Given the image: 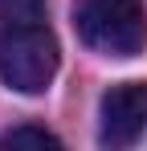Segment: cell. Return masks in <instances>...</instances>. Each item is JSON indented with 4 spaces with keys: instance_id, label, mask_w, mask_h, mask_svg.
Here are the masks:
<instances>
[{
    "instance_id": "3",
    "label": "cell",
    "mask_w": 147,
    "mask_h": 151,
    "mask_svg": "<svg viewBox=\"0 0 147 151\" xmlns=\"http://www.w3.org/2000/svg\"><path fill=\"white\" fill-rule=\"evenodd\" d=\"M147 131V82H119L98 102V139L106 147H131Z\"/></svg>"
},
{
    "instance_id": "2",
    "label": "cell",
    "mask_w": 147,
    "mask_h": 151,
    "mask_svg": "<svg viewBox=\"0 0 147 151\" xmlns=\"http://www.w3.org/2000/svg\"><path fill=\"white\" fill-rule=\"evenodd\" d=\"M74 29L102 57H135L147 45L143 0H74Z\"/></svg>"
},
{
    "instance_id": "1",
    "label": "cell",
    "mask_w": 147,
    "mask_h": 151,
    "mask_svg": "<svg viewBox=\"0 0 147 151\" xmlns=\"http://www.w3.org/2000/svg\"><path fill=\"white\" fill-rule=\"evenodd\" d=\"M57 41L45 29V0H0V78L17 94H45L57 74Z\"/></svg>"
},
{
    "instance_id": "4",
    "label": "cell",
    "mask_w": 147,
    "mask_h": 151,
    "mask_svg": "<svg viewBox=\"0 0 147 151\" xmlns=\"http://www.w3.org/2000/svg\"><path fill=\"white\" fill-rule=\"evenodd\" d=\"M24 143H33V147H61V139L53 131H45V127H12V131L0 135V147H24Z\"/></svg>"
}]
</instances>
